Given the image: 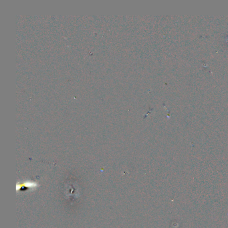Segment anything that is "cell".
<instances>
[{
    "label": "cell",
    "mask_w": 228,
    "mask_h": 228,
    "mask_svg": "<svg viewBox=\"0 0 228 228\" xmlns=\"http://www.w3.org/2000/svg\"><path fill=\"white\" fill-rule=\"evenodd\" d=\"M40 187V185L38 183L36 182H18L16 184V191H19L21 189L24 187H28L30 190H34L36 188H38Z\"/></svg>",
    "instance_id": "6da1fadb"
}]
</instances>
